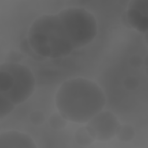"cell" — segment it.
Here are the masks:
<instances>
[{"instance_id": "obj_1", "label": "cell", "mask_w": 148, "mask_h": 148, "mask_svg": "<svg viewBox=\"0 0 148 148\" xmlns=\"http://www.w3.org/2000/svg\"><path fill=\"white\" fill-rule=\"evenodd\" d=\"M106 96L95 82L83 77L66 80L55 96L56 108L68 121L87 123L106 105Z\"/></svg>"}, {"instance_id": "obj_2", "label": "cell", "mask_w": 148, "mask_h": 148, "mask_svg": "<svg viewBox=\"0 0 148 148\" xmlns=\"http://www.w3.org/2000/svg\"><path fill=\"white\" fill-rule=\"evenodd\" d=\"M27 38L32 49L47 58H62L75 50L57 14H45L36 18Z\"/></svg>"}, {"instance_id": "obj_3", "label": "cell", "mask_w": 148, "mask_h": 148, "mask_svg": "<svg viewBox=\"0 0 148 148\" xmlns=\"http://www.w3.org/2000/svg\"><path fill=\"white\" fill-rule=\"evenodd\" d=\"M74 49L91 43L97 34L94 16L83 8L70 7L57 14Z\"/></svg>"}, {"instance_id": "obj_4", "label": "cell", "mask_w": 148, "mask_h": 148, "mask_svg": "<svg viewBox=\"0 0 148 148\" xmlns=\"http://www.w3.org/2000/svg\"><path fill=\"white\" fill-rule=\"evenodd\" d=\"M0 69L9 72L13 78L12 88L2 95L15 105L24 103L31 97L35 91V78L28 66L20 63L5 62L1 64Z\"/></svg>"}, {"instance_id": "obj_5", "label": "cell", "mask_w": 148, "mask_h": 148, "mask_svg": "<svg viewBox=\"0 0 148 148\" xmlns=\"http://www.w3.org/2000/svg\"><path fill=\"white\" fill-rule=\"evenodd\" d=\"M95 132L96 140L108 142L116 136L120 123L117 116L109 110H101L87 123Z\"/></svg>"}, {"instance_id": "obj_6", "label": "cell", "mask_w": 148, "mask_h": 148, "mask_svg": "<svg viewBox=\"0 0 148 148\" xmlns=\"http://www.w3.org/2000/svg\"><path fill=\"white\" fill-rule=\"evenodd\" d=\"M33 139L28 134L16 130L1 132L0 148H36Z\"/></svg>"}, {"instance_id": "obj_7", "label": "cell", "mask_w": 148, "mask_h": 148, "mask_svg": "<svg viewBox=\"0 0 148 148\" xmlns=\"http://www.w3.org/2000/svg\"><path fill=\"white\" fill-rule=\"evenodd\" d=\"M126 17L130 27L140 32H147L148 29V16L134 9H127Z\"/></svg>"}, {"instance_id": "obj_8", "label": "cell", "mask_w": 148, "mask_h": 148, "mask_svg": "<svg viewBox=\"0 0 148 148\" xmlns=\"http://www.w3.org/2000/svg\"><path fill=\"white\" fill-rule=\"evenodd\" d=\"M74 139L79 145L88 146L96 140V134L91 127L86 124L76 130L74 133Z\"/></svg>"}, {"instance_id": "obj_9", "label": "cell", "mask_w": 148, "mask_h": 148, "mask_svg": "<svg viewBox=\"0 0 148 148\" xmlns=\"http://www.w3.org/2000/svg\"><path fill=\"white\" fill-rule=\"evenodd\" d=\"M18 48L20 51L23 55L28 56L36 61L41 62L44 61L47 59V58L39 55L32 49L29 45L27 37L24 38L20 40L18 45Z\"/></svg>"}, {"instance_id": "obj_10", "label": "cell", "mask_w": 148, "mask_h": 148, "mask_svg": "<svg viewBox=\"0 0 148 148\" xmlns=\"http://www.w3.org/2000/svg\"><path fill=\"white\" fill-rule=\"evenodd\" d=\"M135 136V128L130 124H120L117 128L116 136L122 142H128L132 140Z\"/></svg>"}, {"instance_id": "obj_11", "label": "cell", "mask_w": 148, "mask_h": 148, "mask_svg": "<svg viewBox=\"0 0 148 148\" xmlns=\"http://www.w3.org/2000/svg\"><path fill=\"white\" fill-rule=\"evenodd\" d=\"M48 121L50 127L53 129L62 130L66 127L68 120L58 112L52 113L50 116Z\"/></svg>"}, {"instance_id": "obj_12", "label": "cell", "mask_w": 148, "mask_h": 148, "mask_svg": "<svg viewBox=\"0 0 148 148\" xmlns=\"http://www.w3.org/2000/svg\"><path fill=\"white\" fill-rule=\"evenodd\" d=\"M13 86L12 75L6 71L0 69V93L4 94L9 91Z\"/></svg>"}, {"instance_id": "obj_13", "label": "cell", "mask_w": 148, "mask_h": 148, "mask_svg": "<svg viewBox=\"0 0 148 148\" xmlns=\"http://www.w3.org/2000/svg\"><path fill=\"white\" fill-rule=\"evenodd\" d=\"M15 106L10 99L0 94V119L8 116L14 110Z\"/></svg>"}, {"instance_id": "obj_14", "label": "cell", "mask_w": 148, "mask_h": 148, "mask_svg": "<svg viewBox=\"0 0 148 148\" xmlns=\"http://www.w3.org/2000/svg\"><path fill=\"white\" fill-rule=\"evenodd\" d=\"M128 9H134L148 16V0H132L128 5Z\"/></svg>"}, {"instance_id": "obj_15", "label": "cell", "mask_w": 148, "mask_h": 148, "mask_svg": "<svg viewBox=\"0 0 148 148\" xmlns=\"http://www.w3.org/2000/svg\"><path fill=\"white\" fill-rule=\"evenodd\" d=\"M29 120L35 125H41L45 120V116L42 111L34 110L29 114Z\"/></svg>"}, {"instance_id": "obj_16", "label": "cell", "mask_w": 148, "mask_h": 148, "mask_svg": "<svg viewBox=\"0 0 148 148\" xmlns=\"http://www.w3.org/2000/svg\"><path fill=\"white\" fill-rule=\"evenodd\" d=\"M123 85L128 90H135L138 88L139 85L138 79L134 76H128L125 78Z\"/></svg>"}, {"instance_id": "obj_17", "label": "cell", "mask_w": 148, "mask_h": 148, "mask_svg": "<svg viewBox=\"0 0 148 148\" xmlns=\"http://www.w3.org/2000/svg\"><path fill=\"white\" fill-rule=\"evenodd\" d=\"M23 56L24 55L21 52L18 53L16 51H10L6 56V62L19 63V62L23 58Z\"/></svg>"}, {"instance_id": "obj_18", "label": "cell", "mask_w": 148, "mask_h": 148, "mask_svg": "<svg viewBox=\"0 0 148 148\" xmlns=\"http://www.w3.org/2000/svg\"><path fill=\"white\" fill-rule=\"evenodd\" d=\"M129 64L134 68H139L143 64V59L139 55H132L129 58Z\"/></svg>"}, {"instance_id": "obj_19", "label": "cell", "mask_w": 148, "mask_h": 148, "mask_svg": "<svg viewBox=\"0 0 148 148\" xmlns=\"http://www.w3.org/2000/svg\"><path fill=\"white\" fill-rule=\"evenodd\" d=\"M143 65H145V66H147V57L146 56L145 58H143Z\"/></svg>"}, {"instance_id": "obj_20", "label": "cell", "mask_w": 148, "mask_h": 148, "mask_svg": "<svg viewBox=\"0 0 148 148\" xmlns=\"http://www.w3.org/2000/svg\"><path fill=\"white\" fill-rule=\"evenodd\" d=\"M147 32H146V33H145V42H146V43H147Z\"/></svg>"}]
</instances>
